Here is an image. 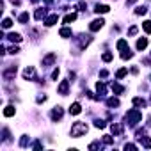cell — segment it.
<instances>
[{
  "label": "cell",
  "instance_id": "cell-16",
  "mask_svg": "<svg viewBox=\"0 0 151 151\" xmlns=\"http://www.w3.org/2000/svg\"><path fill=\"white\" fill-rule=\"evenodd\" d=\"M4 116H6V117H11V116H14V107H13V105L6 107V110H4Z\"/></svg>",
  "mask_w": 151,
  "mask_h": 151
},
{
  "label": "cell",
  "instance_id": "cell-29",
  "mask_svg": "<svg viewBox=\"0 0 151 151\" xmlns=\"http://www.w3.org/2000/svg\"><path fill=\"white\" fill-rule=\"evenodd\" d=\"M146 11H147V7H144V6H142V7H137V9H135V14H139V16H140V14H146Z\"/></svg>",
  "mask_w": 151,
  "mask_h": 151
},
{
  "label": "cell",
  "instance_id": "cell-7",
  "mask_svg": "<svg viewBox=\"0 0 151 151\" xmlns=\"http://www.w3.org/2000/svg\"><path fill=\"white\" fill-rule=\"evenodd\" d=\"M94 11H96L98 14H105V13H109V11H110V7H109V6H105V4H98Z\"/></svg>",
  "mask_w": 151,
  "mask_h": 151
},
{
  "label": "cell",
  "instance_id": "cell-38",
  "mask_svg": "<svg viewBox=\"0 0 151 151\" xmlns=\"http://www.w3.org/2000/svg\"><path fill=\"white\" fill-rule=\"evenodd\" d=\"M20 144H21V146H23V147L27 146V135H23V139H21V142H20Z\"/></svg>",
  "mask_w": 151,
  "mask_h": 151
},
{
  "label": "cell",
  "instance_id": "cell-24",
  "mask_svg": "<svg viewBox=\"0 0 151 151\" xmlns=\"http://www.w3.org/2000/svg\"><path fill=\"white\" fill-rule=\"evenodd\" d=\"M96 91L100 93V96L105 94V84H100V82H98V84H96Z\"/></svg>",
  "mask_w": 151,
  "mask_h": 151
},
{
  "label": "cell",
  "instance_id": "cell-35",
  "mask_svg": "<svg viewBox=\"0 0 151 151\" xmlns=\"http://www.w3.org/2000/svg\"><path fill=\"white\" fill-rule=\"evenodd\" d=\"M124 149H126V151H128V149H137V146H135V144H126Z\"/></svg>",
  "mask_w": 151,
  "mask_h": 151
},
{
  "label": "cell",
  "instance_id": "cell-27",
  "mask_svg": "<svg viewBox=\"0 0 151 151\" xmlns=\"http://www.w3.org/2000/svg\"><path fill=\"white\" fill-rule=\"evenodd\" d=\"M142 27H144L146 34H151V21H144V23H142Z\"/></svg>",
  "mask_w": 151,
  "mask_h": 151
},
{
  "label": "cell",
  "instance_id": "cell-19",
  "mask_svg": "<svg viewBox=\"0 0 151 151\" xmlns=\"http://www.w3.org/2000/svg\"><path fill=\"white\" fill-rule=\"evenodd\" d=\"M107 105L109 107H119V100L117 98H109L107 100Z\"/></svg>",
  "mask_w": 151,
  "mask_h": 151
},
{
  "label": "cell",
  "instance_id": "cell-6",
  "mask_svg": "<svg viewBox=\"0 0 151 151\" xmlns=\"http://www.w3.org/2000/svg\"><path fill=\"white\" fill-rule=\"evenodd\" d=\"M62 117V109H60V107H55V109L52 110V119L53 121H59Z\"/></svg>",
  "mask_w": 151,
  "mask_h": 151
},
{
  "label": "cell",
  "instance_id": "cell-3",
  "mask_svg": "<svg viewBox=\"0 0 151 151\" xmlns=\"http://www.w3.org/2000/svg\"><path fill=\"white\" fill-rule=\"evenodd\" d=\"M103 23H105V21H103L101 18H98V20H93V21H91V25H89V30L96 32V30H100V29L103 27Z\"/></svg>",
  "mask_w": 151,
  "mask_h": 151
},
{
  "label": "cell",
  "instance_id": "cell-34",
  "mask_svg": "<svg viewBox=\"0 0 151 151\" xmlns=\"http://www.w3.org/2000/svg\"><path fill=\"white\" fill-rule=\"evenodd\" d=\"M144 147H151V139H144Z\"/></svg>",
  "mask_w": 151,
  "mask_h": 151
},
{
  "label": "cell",
  "instance_id": "cell-42",
  "mask_svg": "<svg viewBox=\"0 0 151 151\" xmlns=\"http://www.w3.org/2000/svg\"><path fill=\"white\" fill-rule=\"evenodd\" d=\"M45 100H46V96H39V98H37V103H41V101H45Z\"/></svg>",
  "mask_w": 151,
  "mask_h": 151
},
{
  "label": "cell",
  "instance_id": "cell-18",
  "mask_svg": "<svg viewBox=\"0 0 151 151\" xmlns=\"http://www.w3.org/2000/svg\"><path fill=\"white\" fill-rule=\"evenodd\" d=\"M126 48H128V43H126L124 39H119V41H117V50L123 52V50H126Z\"/></svg>",
  "mask_w": 151,
  "mask_h": 151
},
{
  "label": "cell",
  "instance_id": "cell-21",
  "mask_svg": "<svg viewBox=\"0 0 151 151\" xmlns=\"http://www.w3.org/2000/svg\"><path fill=\"white\" fill-rule=\"evenodd\" d=\"M29 18H30V16H29V13H23V14H20V18H18V20H20V23H27Z\"/></svg>",
  "mask_w": 151,
  "mask_h": 151
},
{
  "label": "cell",
  "instance_id": "cell-44",
  "mask_svg": "<svg viewBox=\"0 0 151 151\" xmlns=\"http://www.w3.org/2000/svg\"><path fill=\"white\" fill-rule=\"evenodd\" d=\"M32 2H37V0H32Z\"/></svg>",
  "mask_w": 151,
  "mask_h": 151
},
{
  "label": "cell",
  "instance_id": "cell-15",
  "mask_svg": "<svg viewBox=\"0 0 151 151\" xmlns=\"http://www.w3.org/2000/svg\"><path fill=\"white\" fill-rule=\"evenodd\" d=\"M7 37H9L11 41H14V43H20V41H21V36H20L18 32H11V34H9Z\"/></svg>",
  "mask_w": 151,
  "mask_h": 151
},
{
  "label": "cell",
  "instance_id": "cell-10",
  "mask_svg": "<svg viewBox=\"0 0 151 151\" xmlns=\"http://www.w3.org/2000/svg\"><path fill=\"white\" fill-rule=\"evenodd\" d=\"M53 60H55V53H48L45 59H43V66H50Z\"/></svg>",
  "mask_w": 151,
  "mask_h": 151
},
{
  "label": "cell",
  "instance_id": "cell-11",
  "mask_svg": "<svg viewBox=\"0 0 151 151\" xmlns=\"http://www.w3.org/2000/svg\"><path fill=\"white\" fill-rule=\"evenodd\" d=\"M110 130H112V133H114V135H121V133H123V126H121V124H117V123H114V124L110 126Z\"/></svg>",
  "mask_w": 151,
  "mask_h": 151
},
{
  "label": "cell",
  "instance_id": "cell-23",
  "mask_svg": "<svg viewBox=\"0 0 151 151\" xmlns=\"http://www.w3.org/2000/svg\"><path fill=\"white\" fill-rule=\"evenodd\" d=\"M13 75H16V66H13L9 71H6V73H4V77H6V78H11Z\"/></svg>",
  "mask_w": 151,
  "mask_h": 151
},
{
  "label": "cell",
  "instance_id": "cell-30",
  "mask_svg": "<svg viewBox=\"0 0 151 151\" xmlns=\"http://www.w3.org/2000/svg\"><path fill=\"white\" fill-rule=\"evenodd\" d=\"M126 71H128V70H126V68H123V70H119V71L116 73V77H117V78H123V77L126 75Z\"/></svg>",
  "mask_w": 151,
  "mask_h": 151
},
{
  "label": "cell",
  "instance_id": "cell-1",
  "mask_svg": "<svg viewBox=\"0 0 151 151\" xmlns=\"http://www.w3.org/2000/svg\"><path fill=\"white\" fill-rule=\"evenodd\" d=\"M87 124L85 123H82V121H78V123H73V126H71V137H80V135H85L87 133Z\"/></svg>",
  "mask_w": 151,
  "mask_h": 151
},
{
  "label": "cell",
  "instance_id": "cell-8",
  "mask_svg": "<svg viewBox=\"0 0 151 151\" xmlns=\"http://www.w3.org/2000/svg\"><path fill=\"white\" fill-rule=\"evenodd\" d=\"M57 20H59V16H57V14H52L50 18H46V20H45V25H46V27H52V25H55V23H57Z\"/></svg>",
  "mask_w": 151,
  "mask_h": 151
},
{
  "label": "cell",
  "instance_id": "cell-33",
  "mask_svg": "<svg viewBox=\"0 0 151 151\" xmlns=\"http://www.w3.org/2000/svg\"><path fill=\"white\" fill-rule=\"evenodd\" d=\"M18 52H20V48H18V46H11V48H9V53H13V55H14V53H18Z\"/></svg>",
  "mask_w": 151,
  "mask_h": 151
},
{
  "label": "cell",
  "instance_id": "cell-37",
  "mask_svg": "<svg viewBox=\"0 0 151 151\" xmlns=\"http://www.w3.org/2000/svg\"><path fill=\"white\" fill-rule=\"evenodd\" d=\"M59 73H60V71H59V68H57V70H55V71L52 73V78H53V80H57V77H59Z\"/></svg>",
  "mask_w": 151,
  "mask_h": 151
},
{
  "label": "cell",
  "instance_id": "cell-2",
  "mask_svg": "<svg viewBox=\"0 0 151 151\" xmlns=\"http://www.w3.org/2000/svg\"><path fill=\"white\" fill-rule=\"evenodd\" d=\"M140 119H142V114H140V110H137V109H132V110H128V114H126V121L130 123V126H135L137 123H140Z\"/></svg>",
  "mask_w": 151,
  "mask_h": 151
},
{
  "label": "cell",
  "instance_id": "cell-28",
  "mask_svg": "<svg viewBox=\"0 0 151 151\" xmlns=\"http://www.w3.org/2000/svg\"><path fill=\"white\" fill-rule=\"evenodd\" d=\"M132 55H133V53L128 50V48H126V50H123V53H121V57H123V59H130Z\"/></svg>",
  "mask_w": 151,
  "mask_h": 151
},
{
  "label": "cell",
  "instance_id": "cell-41",
  "mask_svg": "<svg viewBox=\"0 0 151 151\" xmlns=\"http://www.w3.org/2000/svg\"><path fill=\"white\" fill-rule=\"evenodd\" d=\"M137 0H126V6H132V4H135Z\"/></svg>",
  "mask_w": 151,
  "mask_h": 151
},
{
  "label": "cell",
  "instance_id": "cell-26",
  "mask_svg": "<svg viewBox=\"0 0 151 151\" xmlns=\"http://www.w3.org/2000/svg\"><path fill=\"white\" fill-rule=\"evenodd\" d=\"M101 59H103L105 62H110V60H112V53H110V52H105V53L101 55Z\"/></svg>",
  "mask_w": 151,
  "mask_h": 151
},
{
  "label": "cell",
  "instance_id": "cell-20",
  "mask_svg": "<svg viewBox=\"0 0 151 151\" xmlns=\"http://www.w3.org/2000/svg\"><path fill=\"white\" fill-rule=\"evenodd\" d=\"M112 91H114V93H117V94H121V93H123L124 89L121 87V85H119V84H116V82H114V84H112Z\"/></svg>",
  "mask_w": 151,
  "mask_h": 151
},
{
  "label": "cell",
  "instance_id": "cell-14",
  "mask_svg": "<svg viewBox=\"0 0 151 151\" xmlns=\"http://www.w3.org/2000/svg\"><path fill=\"white\" fill-rule=\"evenodd\" d=\"M59 34H60V37H71V34H73V32H71V29L64 27V29H60V32H59Z\"/></svg>",
  "mask_w": 151,
  "mask_h": 151
},
{
  "label": "cell",
  "instance_id": "cell-9",
  "mask_svg": "<svg viewBox=\"0 0 151 151\" xmlns=\"http://www.w3.org/2000/svg\"><path fill=\"white\" fill-rule=\"evenodd\" d=\"M80 112H82V107H80V103H73V105L70 107V114L77 116V114H80Z\"/></svg>",
  "mask_w": 151,
  "mask_h": 151
},
{
  "label": "cell",
  "instance_id": "cell-36",
  "mask_svg": "<svg viewBox=\"0 0 151 151\" xmlns=\"http://www.w3.org/2000/svg\"><path fill=\"white\" fill-rule=\"evenodd\" d=\"M128 34H130V36H135V34H137V27H132L130 30H128Z\"/></svg>",
  "mask_w": 151,
  "mask_h": 151
},
{
  "label": "cell",
  "instance_id": "cell-12",
  "mask_svg": "<svg viewBox=\"0 0 151 151\" xmlns=\"http://www.w3.org/2000/svg\"><path fill=\"white\" fill-rule=\"evenodd\" d=\"M146 46H147V37H140L137 41V50H144Z\"/></svg>",
  "mask_w": 151,
  "mask_h": 151
},
{
  "label": "cell",
  "instance_id": "cell-4",
  "mask_svg": "<svg viewBox=\"0 0 151 151\" xmlns=\"http://www.w3.org/2000/svg\"><path fill=\"white\" fill-rule=\"evenodd\" d=\"M68 91H70V82H68V80H62V82H60V85H59V94L66 96V94H68Z\"/></svg>",
  "mask_w": 151,
  "mask_h": 151
},
{
  "label": "cell",
  "instance_id": "cell-32",
  "mask_svg": "<svg viewBox=\"0 0 151 151\" xmlns=\"http://www.w3.org/2000/svg\"><path fill=\"white\" fill-rule=\"evenodd\" d=\"M94 126H96V128H105V121H101V119H98V121L94 123Z\"/></svg>",
  "mask_w": 151,
  "mask_h": 151
},
{
  "label": "cell",
  "instance_id": "cell-22",
  "mask_svg": "<svg viewBox=\"0 0 151 151\" xmlns=\"http://www.w3.org/2000/svg\"><path fill=\"white\" fill-rule=\"evenodd\" d=\"M11 25H13V20H11V18H4V21H2V27H4V29H9Z\"/></svg>",
  "mask_w": 151,
  "mask_h": 151
},
{
  "label": "cell",
  "instance_id": "cell-39",
  "mask_svg": "<svg viewBox=\"0 0 151 151\" xmlns=\"http://www.w3.org/2000/svg\"><path fill=\"white\" fill-rule=\"evenodd\" d=\"M80 9L85 11V9H87V4H85V2H80Z\"/></svg>",
  "mask_w": 151,
  "mask_h": 151
},
{
  "label": "cell",
  "instance_id": "cell-43",
  "mask_svg": "<svg viewBox=\"0 0 151 151\" xmlns=\"http://www.w3.org/2000/svg\"><path fill=\"white\" fill-rule=\"evenodd\" d=\"M45 2H48V4H50V2H53V0H45Z\"/></svg>",
  "mask_w": 151,
  "mask_h": 151
},
{
  "label": "cell",
  "instance_id": "cell-25",
  "mask_svg": "<svg viewBox=\"0 0 151 151\" xmlns=\"http://www.w3.org/2000/svg\"><path fill=\"white\" fill-rule=\"evenodd\" d=\"M45 14H46V11H45V9H37L34 16H36V20H41V18H43V16H45Z\"/></svg>",
  "mask_w": 151,
  "mask_h": 151
},
{
  "label": "cell",
  "instance_id": "cell-40",
  "mask_svg": "<svg viewBox=\"0 0 151 151\" xmlns=\"http://www.w3.org/2000/svg\"><path fill=\"white\" fill-rule=\"evenodd\" d=\"M107 75H109V73H107V71H105V70H103V71H100V77H101V78H105V77H107Z\"/></svg>",
  "mask_w": 151,
  "mask_h": 151
},
{
  "label": "cell",
  "instance_id": "cell-31",
  "mask_svg": "<svg viewBox=\"0 0 151 151\" xmlns=\"http://www.w3.org/2000/svg\"><path fill=\"white\" fill-rule=\"evenodd\" d=\"M103 142H105V144H112V142H114V139H112L110 135H105V137H103Z\"/></svg>",
  "mask_w": 151,
  "mask_h": 151
},
{
  "label": "cell",
  "instance_id": "cell-5",
  "mask_svg": "<svg viewBox=\"0 0 151 151\" xmlns=\"http://www.w3.org/2000/svg\"><path fill=\"white\" fill-rule=\"evenodd\" d=\"M23 78H27V80H30V78H36V70H34L32 66H29V68L23 71Z\"/></svg>",
  "mask_w": 151,
  "mask_h": 151
},
{
  "label": "cell",
  "instance_id": "cell-17",
  "mask_svg": "<svg viewBox=\"0 0 151 151\" xmlns=\"http://www.w3.org/2000/svg\"><path fill=\"white\" fill-rule=\"evenodd\" d=\"M75 20H77V14L75 13L66 14V16H64V23H71V21H75Z\"/></svg>",
  "mask_w": 151,
  "mask_h": 151
},
{
  "label": "cell",
  "instance_id": "cell-13",
  "mask_svg": "<svg viewBox=\"0 0 151 151\" xmlns=\"http://www.w3.org/2000/svg\"><path fill=\"white\" fill-rule=\"evenodd\" d=\"M133 105L139 107V109H144V107H146V100H142V98H133Z\"/></svg>",
  "mask_w": 151,
  "mask_h": 151
}]
</instances>
